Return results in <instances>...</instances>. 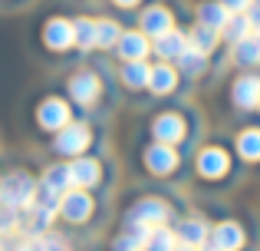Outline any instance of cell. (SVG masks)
<instances>
[{
	"instance_id": "f546056e",
	"label": "cell",
	"mask_w": 260,
	"mask_h": 251,
	"mask_svg": "<svg viewBox=\"0 0 260 251\" xmlns=\"http://www.w3.org/2000/svg\"><path fill=\"white\" fill-rule=\"evenodd\" d=\"M247 17H250V26L260 33V0H250V7H247Z\"/></svg>"
},
{
	"instance_id": "7402d4cb",
	"label": "cell",
	"mask_w": 260,
	"mask_h": 251,
	"mask_svg": "<svg viewBox=\"0 0 260 251\" xmlns=\"http://www.w3.org/2000/svg\"><path fill=\"white\" fill-rule=\"evenodd\" d=\"M247 33H254L250 17H247V13H231V20L224 23V37H228L231 43H237V40H244Z\"/></svg>"
},
{
	"instance_id": "277c9868",
	"label": "cell",
	"mask_w": 260,
	"mask_h": 251,
	"mask_svg": "<svg viewBox=\"0 0 260 251\" xmlns=\"http://www.w3.org/2000/svg\"><path fill=\"white\" fill-rule=\"evenodd\" d=\"M139 20H142V33H145V37H155V40H158L161 33L175 30V20H172V13H168L165 7H148Z\"/></svg>"
},
{
	"instance_id": "d4e9b609",
	"label": "cell",
	"mask_w": 260,
	"mask_h": 251,
	"mask_svg": "<svg viewBox=\"0 0 260 251\" xmlns=\"http://www.w3.org/2000/svg\"><path fill=\"white\" fill-rule=\"evenodd\" d=\"M178 238L184 241V245H204V238H208V228L201 225V221H184V225H178Z\"/></svg>"
},
{
	"instance_id": "d6986e66",
	"label": "cell",
	"mask_w": 260,
	"mask_h": 251,
	"mask_svg": "<svg viewBox=\"0 0 260 251\" xmlns=\"http://www.w3.org/2000/svg\"><path fill=\"white\" fill-rule=\"evenodd\" d=\"M214 43H217V30H211V26H204V23H198L194 30L188 33V46L198 50V53H211Z\"/></svg>"
},
{
	"instance_id": "7a4b0ae2",
	"label": "cell",
	"mask_w": 260,
	"mask_h": 251,
	"mask_svg": "<svg viewBox=\"0 0 260 251\" xmlns=\"http://www.w3.org/2000/svg\"><path fill=\"white\" fill-rule=\"evenodd\" d=\"M89 139H92V135H89V129L83 123H66L56 135V149L63 155H79L89 146Z\"/></svg>"
},
{
	"instance_id": "4316f807",
	"label": "cell",
	"mask_w": 260,
	"mask_h": 251,
	"mask_svg": "<svg viewBox=\"0 0 260 251\" xmlns=\"http://www.w3.org/2000/svg\"><path fill=\"white\" fill-rule=\"evenodd\" d=\"M148 66L142 63V60H128V66L122 70V79H125L128 86H148Z\"/></svg>"
},
{
	"instance_id": "e0dca14e",
	"label": "cell",
	"mask_w": 260,
	"mask_h": 251,
	"mask_svg": "<svg viewBox=\"0 0 260 251\" xmlns=\"http://www.w3.org/2000/svg\"><path fill=\"white\" fill-rule=\"evenodd\" d=\"M155 135H158V142H165V146H172L184 135V123L178 116H158L155 119Z\"/></svg>"
},
{
	"instance_id": "30bf717a",
	"label": "cell",
	"mask_w": 260,
	"mask_h": 251,
	"mask_svg": "<svg viewBox=\"0 0 260 251\" xmlns=\"http://www.w3.org/2000/svg\"><path fill=\"white\" fill-rule=\"evenodd\" d=\"M198 20H201L204 26H211V30L221 33V30H224V23L231 20V10L221 4V0H204V4L198 7Z\"/></svg>"
},
{
	"instance_id": "8992f818",
	"label": "cell",
	"mask_w": 260,
	"mask_h": 251,
	"mask_svg": "<svg viewBox=\"0 0 260 251\" xmlns=\"http://www.w3.org/2000/svg\"><path fill=\"white\" fill-rule=\"evenodd\" d=\"M115 50L122 53V60H142L148 50H152V43H148V37H145V33L128 30V33H122V37H119Z\"/></svg>"
},
{
	"instance_id": "d6a6232c",
	"label": "cell",
	"mask_w": 260,
	"mask_h": 251,
	"mask_svg": "<svg viewBox=\"0 0 260 251\" xmlns=\"http://www.w3.org/2000/svg\"><path fill=\"white\" fill-rule=\"evenodd\" d=\"M17 251H43V241H23Z\"/></svg>"
},
{
	"instance_id": "ba28073f",
	"label": "cell",
	"mask_w": 260,
	"mask_h": 251,
	"mask_svg": "<svg viewBox=\"0 0 260 251\" xmlns=\"http://www.w3.org/2000/svg\"><path fill=\"white\" fill-rule=\"evenodd\" d=\"M43 188L63 199L70 188H76V182H73V169H70V165H53V169H46V175H43Z\"/></svg>"
},
{
	"instance_id": "7c38bea8",
	"label": "cell",
	"mask_w": 260,
	"mask_h": 251,
	"mask_svg": "<svg viewBox=\"0 0 260 251\" xmlns=\"http://www.w3.org/2000/svg\"><path fill=\"white\" fill-rule=\"evenodd\" d=\"M70 96L76 99V103H92V99L99 96V76H92V73L73 76L70 79Z\"/></svg>"
},
{
	"instance_id": "2e32d148",
	"label": "cell",
	"mask_w": 260,
	"mask_h": 251,
	"mask_svg": "<svg viewBox=\"0 0 260 251\" xmlns=\"http://www.w3.org/2000/svg\"><path fill=\"white\" fill-rule=\"evenodd\" d=\"M70 169H73V182H76L79 188H89V185H95V182H99V175H102L99 162H92V159H76Z\"/></svg>"
},
{
	"instance_id": "4fadbf2b",
	"label": "cell",
	"mask_w": 260,
	"mask_h": 251,
	"mask_svg": "<svg viewBox=\"0 0 260 251\" xmlns=\"http://www.w3.org/2000/svg\"><path fill=\"white\" fill-rule=\"evenodd\" d=\"M145 165L152 169V172H172L178 165V155H175V149H168L165 142H158V146H152L145 152Z\"/></svg>"
},
{
	"instance_id": "1f68e13d",
	"label": "cell",
	"mask_w": 260,
	"mask_h": 251,
	"mask_svg": "<svg viewBox=\"0 0 260 251\" xmlns=\"http://www.w3.org/2000/svg\"><path fill=\"white\" fill-rule=\"evenodd\" d=\"M43 251H70V248H66V241H59V238H43Z\"/></svg>"
},
{
	"instance_id": "4dcf8cb0",
	"label": "cell",
	"mask_w": 260,
	"mask_h": 251,
	"mask_svg": "<svg viewBox=\"0 0 260 251\" xmlns=\"http://www.w3.org/2000/svg\"><path fill=\"white\" fill-rule=\"evenodd\" d=\"M224 7H228L231 13H247V7H250V0H221Z\"/></svg>"
},
{
	"instance_id": "6da1fadb",
	"label": "cell",
	"mask_w": 260,
	"mask_h": 251,
	"mask_svg": "<svg viewBox=\"0 0 260 251\" xmlns=\"http://www.w3.org/2000/svg\"><path fill=\"white\" fill-rule=\"evenodd\" d=\"M33 195H37V185H33V179L23 175V172L7 175L4 185H0V202H4V205H13V208H30Z\"/></svg>"
},
{
	"instance_id": "603a6c76",
	"label": "cell",
	"mask_w": 260,
	"mask_h": 251,
	"mask_svg": "<svg viewBox=\"0 0 260 251\" xmlns=\"http://www.w3.org/2000/svg\"><path fill=\"white\" fill-rule=\"evenodd\" d=\"M145 251H175V232L155 225L152 232H148V238H145Z\"/></svg>"
},
{
	"instance_id": "9a60e30c",
	"label": "cell",
	"mask_w": 260,
	"mask_h": 251,
	"mask_svg": "<svg viewBox=\"0 0 260 251\" xmlns=\"http://www.w3.org/2000/svg\"><path fill=\"white\" fill-rule=\"evenodd\" d=\"M244 245V232L234 225V221H224V225L214 228V248L221 251H237Z\"/></svg>"
},
{
	"instance_id": "ac0fdd59",
	"label": "cell",
	"mask_w": 260,
	"mask_h": 251,
	"mask_svg": "<svg viewBox=\"0 0 260 251\" xmlns=\"http://www.w3.org/2000/svg\"><path fill=\"white\" fill-rule=\"evenodd\" d=\"M155 50L161 53V57H181L184 50H188V37H181L178 30H168V33H161L158 40H155Z\"/></svg>"
},
{
	"instance_id": "d590c367",
	"label": "cell",
	"mask_w": 260,
	"mask_h": 251,
	"mask_svg": "<svg viewBox=\"0 0 260 251\" xmlns=\"http://www.w3.org/2000/svg\"><path fill=\"white\" fill-rule=\"evenodd\" d=\"M208 251H221V248H208Z\"/></svg>"
},
{
	"instance_id": "9c48e42d",
	"label": "cell",
	"mask_w": 260,
	"mask_h": 251,
	"mask_svg": "<svg viewBox=\"0 0 260 251\" xmlns=\"http://www.w3.org/2000/svg\"><path fill=\"white\" fill-rule=\"evenodd\" d=\"M40 126L43 129H63L66 123H70V109H66L63 99H46L43 106H40Z\"/></svg>"
},
{
	"instance_id": "836d02e7",
	"label": "cell",
	"mask_w": 260,
	"mask_h": 251,
	"mask_svg": "<svg viewBox=\"0 0 260 251\" xmlns=\"http://www.w3.org/2000/svg\"><path fill=\"white\" fill-rule=\"evenodd\" d=\"M112 4H115V7H135L139 0H112Z\"/></svg>"
},
{
	"instance_id": "44dd1931",
	"label": "cell",
	"mask_w": 260,
	"mask_h": 251,
	"mask_svg": "<svg viewBox=\"0 0 260 251\" xmlns=\"http://www.w3.org/2000/svg\"><path fill=\"white\" fill-rule=\"evenodd\" d=\"M234 53L241 63H260V33H247L234 43Z\"/></svg>"
},
{
	"instance_id": "83f0119b",
	"label": "cell",
	"mask_w": 260,
	"mask_h": 251,
	"mask_svg": "<svg viewBox=\"0 0 260 251\" xmlns=\"http://www.w3.org/2000/svg\"><path fill=\"white\" fill-rule=\"evenodd\" d=\"M237 149H241L244 159H260V132L257 129H247V132L237 139Z\"/></svg>"
},
{
	"instance_id": "5bb4252c",
	"label": "cell",
	"mask_w": 260,
	"mask_h": 251,
	"mask_svg": "<svg viewBox=\"0 0 260 251\" xmlns=\"http://www.w3.org/2000/svg\"><path fill=\"white\" fill-rule=\"evenodd\" d=\"M198 172L208 175V179L224 175V172H228V155H224L221 149H204V152L198 155Z\"/></svg>"
},
{
	"instance_id": "e575fe53",
	"label": "cell",
	"mask_w": 260,
	"mask_h": 251,
	"mask_svg": "<svg viewBox=\"0 0 260 251\" xmlns=\"http://www.w3.org/2000/svg\"><path fill=\"white\" fill-rule=\"evenodd\" d=\"M175 251H198L194 245H181V248H175Z\"/></svg>"
},
{
	"instance_id": "52a82bcc",
	"label": "cell",
	"mask_w": 260,
	"mask_h": 251,
	"mask_svg": "<svg viewBox=\"0 0 260 251\" xmlns=\"http://www.w3.org/2000/svg\"><path fill=\"white\" fill-rule=\"evenodd\" d=\"M43 40H46L50 50H66V46H73V23H70V20H63V17L50 20L46 30H43Z\"/></svg>"
},
{
	"instance_id": "3957f363",
	"label": "cell",
	"mask_w": 260,
	"mask_h": 251,
	"mask_svg": "<svg viewBox=\"0 0 260 251\" xmlns=\"http://www.w3.org/2000/svg\"><path fill=\"white\" fill-rule=\"evenodd\" d=\"M128 221H139V225H165L168 221V205L158 199H148V202H139V205L132 208V215H128Z\"/></svg>"
},
{
	"instance_id": "cb8c5ba5",
	"label": "cell",
	"mask_w": 260,
	"mask_h": 251,
	"mask_svg": "<svg viewBox=\"0 0 260 251\" xmlns=\"http://www.w3.org/2000/svg\"><path fill=\"white\" fill-rule=\"evenodd\" d=\"M148 86H152V93H168L175 86V70H172V66H152V73H148Z\"/></svg>"
},
{
	"instance_id": "ffe728a7",
	"label": "cell",
	"mask_w": 260,
	"mask_h": 251,
	"mask_svg": "<svg viewBox=\"0 0 260 251\" xmlns=\"http://www.w3.org/2000/svg\"><path fill=\"white\" fill-rule=\"evenodd\" d=\"M73 43L89 50V46H95V20L92 17H79L73 20Z\"/></svg>"
},
{
	"instance_id": "8fae6325",
	"label": "cell",
	"mask_w": 260,
	"mask_h": 251,
	"mask_svg": "<svg viewBox=\"0 0 260 251\" xmlns=\"http://www.w3.org/2000/svg\"><path fill=\"white\" fill-rule=\"evenodd\" d=\"M234 103L241 109H254L260 103V79L257 76H241L234 83Z\"/></svg>"
},
{
	"instance_id": "5b68a950",
	"label": "cell",
	"mask_w": 260,
	"mask_h": 251,
	"mask_svg": "<svg viewBox=\"0 0 260 251\" xmlns=\"http://www.w3.org/2000/svg\"><path fill=\"white\" fill-rule=\"evenodd\" d=\"M59 212L70 221H86L89 215H92V199H89L86 192H73L70 188V192L59 199Z\"/></svg>"
},
{
	"instance_id": "484cf974",
	"label": "cell",
	"mask_w": 260,
	"mask_h": 251,
	"mask_svg": "<svg viewBox=\"0 0 260 251\" xmlns=\"http://www.w3.org/2000/svg\"><path fill=\"white\" fill-rule=\"evenodd\" d=\"M122 37V30L112 20H95V46H115Z\"/></svg>"
},
{
	"instance_id": "f1b7e54d",
	"label": "cell",
	"mask_w": 260,
	"mask_h": 251,
	"mask_svg": "<svg viewBox=\"0 0 260 251\" xmlns=\"http://www.w3.org/2000/svg\"><path fill=\"white\" fill-rule=\"evenodd\" d=\"M178 66H181L184 73H198L204 66V53H198V50H191V46H188V50L178 57Z\"/></svg>"
}]
</instances>
